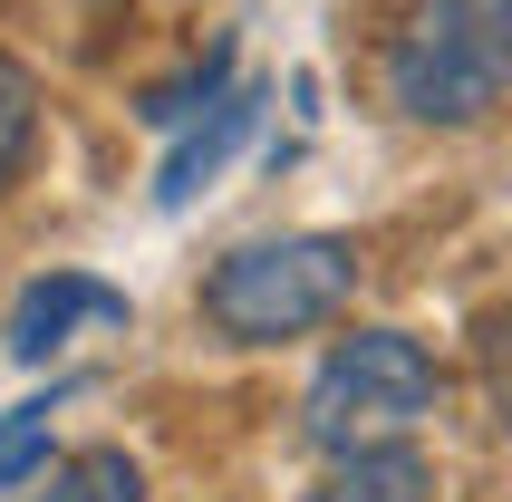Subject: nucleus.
<instances>
[{"mask_svg":"<svg viewBox=\"0 0 512 502\" xmlns=\"http://www.w3.org/2000/svg\"><path fill=\"white\" fill-rule=\"evenodd\" d=\"M484 396H493V425L512 435V309L484 319Z\"/></svg>","mask_w":512,"mask_h":502,"instance_id":"obj_11","label":"nucleus"},{"mask_svg":"<svg viewBox=\"0 0 512 502\" xmlns=\"http://www.w3.org/2000/svg\"><path fill=\"white\" fill-rule=\"evenodd\" d=\"M49 416H58V396H29V406L0 416V493H20V483L49 474Z\"/></svg>","mask_w":512,"mask_h":502,"instance_id":"obj_9","label":"nucleus"},{"mask_svg":"<svg viewBox=\"0 0 512 502\" xmlns=\"http://www.w3.org/2000/svg\"><path fill=\"white\" fill-rule=\"evenodd\" d=\"M512 87V10L493 0H426L387 49V97L416 126H474Z\"/></svg>","mask_w":512,"mask_h":502,"instance_id":"obj_2","label":"nucleus"},{"mask_svg":"<svg viewBox=\"0 0 512 502\" xmlns=\"http://www.w3.org/2000/svg\"><path fill=\"white\" fill-rule=\"evenodd\" d=\"M435 396H445V377H435V358L406 329H358V338L329 348L300 416H310V445L368 454V445H406L435 416Z\"/></svg>","mask_w":512,"mask_h":502,"instance_id":"obj_3","label":"nucleus"},{"mask_svg":"<svg viewBox=\"0 0 512 502\" xmlns=\"http://www.w3.org/2000/svg\"><path fill=\"white\" fill-rule=\"evenodd\" d=\"M348 290H358V251L339 232H281V242L232 251L223 271L203 280V319L232 348H281V338L339 319Z\"/></svg>","mask_w":512,"mask_h":502,"instance_id":"obj_1","label":"nucleus"},{"mask_svg":"<svg viewBox=\"0 0 512 502\" xmlns=\"http://www.w3.org/2000/svg\"><path fill=\"white\" fill-rule=\"evenodd\" d=\"M78 319H126V290H107V280H87V271H49V280H29L20 309H10V358H20V367L58 358Z\"/></svg>","mask_w":512,"mask_h":502,"instance_id":"obj_5","label":"nucleus"},{"mask_svg":"<svg viewBox=\"0 0 512 502\" xmlns=\"http://www.w3.org/2000/svg\"><path fill=\"white\" fill-rule=\"evenodd\" d=\"M29 502H145V464L116 454V445L68 454V464H49V483H39Z\"/></svg>","mask_w":512,"mask_h":502,"instance_id":"obj_7","label":"nucleus"},{"mask_svg":"<svg viewBox=\"0 0 512 502\" xmlns=\"http://www.w3.org/2000/svg\"><path fill=\"white\" fill-rule=\"evenodd\" d=\"M493 10H512V0H493Z\"/></svg>","mask_w":512,"mask_h":502,"instance_id":"obj_12","label":"nucleus"},{"mask_svg":"<svg viewBox=\"0 0 512 502\" xmlns=\"http://www.w3.org/2000/svg\"><path fill=\"white\" fill-rule=\"evenodd\" d=\"M252 116H261V97H252V87H223V97H213L194 126H174V155H165V174H155V203H165V213H184V203H194L203 184H213V174L242 155Z\"/></svg>","mask_w":512,"mask_h":502,"instance_id":"obj_4","label":"nucleus"},{"mask_svg":"<svg viewBox=\"0 0 512 502\" xmlns=\"http://www.w3.org/2000/svg\"><path fill=\"white\" fill-rule=\"evenodd\" d=\"M29 136H39V78H29L20 58H0V194L29 165Z\"/></svg>","mask_w":512,"mask_h":502,"instance_id":"obj_10","label":"nucleus"},{"mask_svg":"<svg viewBox=\"0 0 512 502\" xmlns=\"http://www.w3.org/2000/svg\"><path fill=\"white\" fill-rule=\"evenodd\" d=\"M310 502H435V474L406 445H368V454H339V474Z\"/></svg>","mask_w":512,"mask_h":502,"instance_id":"obj_6","label":"nucleus"},{"mask_svg":"<svg viewBox=\"0 0 512 502\" xmlns=\"http://www.w3.org/2000/svg\"><path fill=\"white\" fill-rule=\"evenodd\" d=\"M223 87H232V49H223V39H213V49H203L194 68H184V78L145 87V107H136V116H145V126H165V136H174V126H194V116L213 107Z\"/></svg>","mask_w":512,"mask_h":502,"instance_id":"obj_8","label":"nucleus"}]
</instances>
